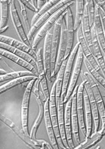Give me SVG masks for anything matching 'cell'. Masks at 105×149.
<instances>
[{"label": "cell", "instance_id": "obj_1", "mask_svg": "<svg viewBox=\"0 0 105 149\" xmlns=\"http://www.w3.org/2000/svg\"><path fill=\"white\" fill-rule=\"evenodd\" d=\"M1 120L9 128H10L12 131L16 134L19 138H21L22 141L30 147L32 148H53L52 146L49 144L44 139H36V140L32 139L30 136H28L25 134L23 129L19 127L12 120L5 117L3 115H1Z\"/></svg>", "mask_w": 105, "mask_h": 149}, {"label": "cell", "instance_id": "obj_2", "mask_svg": "<svg viewBox=\"0 0 105 149\" xmlns=\"http://www.w3.org/2000/svg\"><path fill=\"white\" fill-rule=\"evenodd\" d=\"M76 3V1H72L68 4L65 5L63 7L56 12L53 16H52L49 20H48L40 29L39 31L37 33L36 36H35L33 42L32 43V48L36 52V48L38 46L40 45L41 42L42 41L44 37H45L46 34L49 32V31L52 29L54 27L56 22L59 19V18L65 13L66 12L69 8H71L73 5Z\"/></svg>", "mask_w": 105, "mask_h": 149}, {"label": "cell", "instance_id": "obj_3", "mask_svg": "<svg viewBox=\"0 0 105 149\" xmlns=\"http://www.w3.org/2000/svg\"><path fill=\"white\" fill-rule=\"evenodd\" d=\"M49 108H50V114L51 119V122L53 126L54 131L55 133V135L57 139V143L60 148L67 149V148L65 146L62 139L60 135V130L59 127V122H58V113H57V106L56 103V82L53 84L51 87L50 94V99H49Z\"/></svg>", "mask_w": 105, "mask_h": 149}, {"label": "cell", "instance_id": "obj_4", "mask_svg": "<svg viewBox=\"0 0 105 149\" xmlns=\"http://www.w3.org/2000/svg\"><path fill=\"white\" fill-rule=\"evenodd\" d=\"M82 75L87 79L91 87L94 97L99 109L101 121V129L105 127V105L98 85L89 72H84Z\"/></svg>", "mask_w": 105, "mask_h": 149}, {"label": "cell", "instance_id": "obj_5", "mask_svg": "<svg viewBox=\"0 0 105 149\" xmlns=\"http://www.w3.org/2000/svg\"><path fill=\"white\" fill-rule=\"evenodd\" d=\"M73 0H61L55 6H54L50 10L47 12L43 16H41L38 20L36 22V23L31 28L30 32L27 34L28 39L30 42H31L34 38V35L36 34L37 31L40 29L42 26L49 19L53 16L56 12H58L60 9L63 7L65 5L68 4Z\"/></svg>", "mask_w": 105, "mask_h": 149}, {"label": "cell", "instance_id": "obj_6", "mask_svg": "<svg viewBox=\"0 0 105 149\" xmlns=\"http://www.w3.org/2000/svg\"><path fill=\"white\" fill-rule=\"evenodd\" d=\"M37 78L34 79L31 81H30V82H28L24 92L22 104V109H21L22 126V129H23L25 134L28 136H30V134H29V128H28V116H29V107H30V101L31 95L32 91V88L34 85V83Z\"/></svg>", "mask_w": 105, "mask_h": 149}, {"label": "cell", "instance_id": "obj_7", "mask_svg": "<svg viewBox=\"0 0 105 149\" xmlns=\"http://www.w3.org/2000/svg\"><path fill=\"white\" fill-rule=\"evenodd\" d=\"M83 61H84V55H83L82 49L80 45L78 53H77V55H76V62L75 63V66L72 72V74H71V80L68 86V90H67L66 96L63 100L64 104H66V102L68 101V100L69 99V98L71 97L72 94L73 93V91L75 88L76 86V82L78 81V79L79 78L81 70V67H82Z\"/></svg>", "mask_w": 105, "mask_h": 149}, {"label": "cell", "instance_id": "obj_8", "mask_svg": "<svg viewBox=\"0 0 105 149\" xmlns=\"http://www.w3.org/2000/svg\"><path fill=\"white\" fill-rule=\"evenodd\" d=\"M67 48V31H66V24L65 17H64L62 26H61V33H60V39L58 53L55 65V68L53 73L51 74V78H54L58 73L63 62L65 60V56Z\"/></svg>", "mask_w": 105, "mask_h": 149}, {"label": "cell", "instance_id": "obj_9", "mask_svg": "<svg viewBox=\"0 0 105 149\" xmlns=\"http://www.w3.org/2000/svg\"><path fill=\"white\" fill-rule=\"evenodd\" d=\"M66 12H65L57 21L53 30V35L51 42V74L53 73L55 65L56 63L57 53L59 50V46L60 39V33H61V26L64 17L66 16Z\"/></svg>", "mask_w": 105, "mask_h": 149}, {"label": "cell", "instance_id": "obj_10", "mask_svg": "<svg viewBox=\"0 0 105 149\" xmlns=\"http://www.w3.org/2000/svg\"><path fill=\"white\" fill-rule=\"evenodd\" d=\"M79 47H80V43L78 42L77 43H76L75 47L72 50V51H71V52L70 54V55L69 56V57H68V61H67L66 66V68H65V72H64L62 91L60 102L59 104H64L63 100H64V99H65V97L66 96L67 90H68V86H69V82H70L73 64L74 60L75 59L76 55H77Z\"/></svg>", "mask_w": 105, "mask_h": 149}, {"label": "cell", "instance_id": "obj_11", "mask_svg": "<svg viewBox=\"0 0 105 149\" xmlns=\"http://www.w3.org/2000/svg\"><path fill=\"white\" fill-rule=\"evenodd\" d=\"M76 36H77L78 42L80 43V45L82 49L84 57L86 58V60L89 62V63L91 65V66L95 70H96L99 73L102 74V75H103L102 71L99 66L96 59L95 58L93 54L91 52L90 49H89L87 42H86L84 36L82 33L81 25L80 26L77 31H76Z\"/></svg>", "mask_w": 105, "mask_h": 149}, {"label": "cell", "instance_id": "obj_12", "mask_svg": "<svg viewBox=\"0 0 105 149\" xmlns=\"http://www.w3.org/2000/svg\"><path fill=\"white\" fill-rule=\"evenodd\" d=\"M36 70L38 74V79L40 81V87L43 91V94L47 99H50V94L49 88L47 85V78L45 72L44 58H43V49L40 48L36 51Z\"/></svg>", "mask_w": 105, "mask_h": 149}, {"label": "cell", "instance_id": "obj_13", "mask_svg": "<svg viewBox=\"0 0 105 149\" xmlns=\"http://www.w3.org/2000/svg\"><path fill=\"white\" fill-rule=\"evenodd\" d=\"M54 27L48 33L44 39V45L43 49V58L45 72L47 80L49 82H52L51 71V42L53 35Z\"/></svg>", "mask_w": 105, "mask_h": 149}, {"label": "cell", "instance_id": "obj_14", "mask_svg": "<svg viewBox=\"0 0 105 149\" xmlns=\"http://www.w3.org/2000/svg\"><path fill=\"white\" fill-rule=\"evenodd\" d=\"M10 14L12 20L19 38L21 39L22 42L32 48V43L28 39L27 36L24 30L21 19L19 17L17 8L15 6V3L13 0H12L10 6Z\"/></svg>", "mask_w": 105, "mask_h": 149}, {"label": "cell", "instance_id": "obj_15", "mask_svg": "<svg viewBox=\"0 0 105 149\" xmlns=\"http://www.w3.org/2000/svg\"><path fill=\"white\" fill-rule=\"evenodd\" d=\"M83 81L80 84L78 87L77 93V102H76V109H77V114L78 117V122L80 128L82 133L84 137L85 138L87 135V129H86V125L84 115V98L83 91L84 89V84L85 81L82 78Z\"/></svg>", "mask_w": 105, "mask_h": 149}, {"label": "cell", "instance_id": "obj_16", "mask_svg": "<svg viewBox=\"0 0 105 149\" xmlns=\"http://www.w3.org/2000/svg\"><path fill=\"white\" fill-rule=\"evenodd\" d=\"M79 86H76L75 88L73 93L72 94V102L71 108V119H72V128L73 137L76 144L78 145L81 143V139L80 137L79 132V122L77 114V109H76V102H77V93Z\"/></svg>", "mask_w": 105, "mask_h": 149}, {"label": "cell", "instance_id": "obj_17", "mask_svg": "<svg viewBox=\"0 0 105 149\" xmlns=\"http://www.w3.org/2000/svg\"><path fill=\"white\" fill-rule=\"evenodd\" d=\"M65 19L67 31V48L65 56V60L68 59L69 56L72 51L74 41V22L73 19V13L71 8H69L66 11Z\"/></svg>", "mask_w": 105, "mask_h": 149}, {"label": "cell", "instance_id": "obj_18", "mask_svg": "<svg viewBox=\"0 0 105 149\" xmlns=\"http://www.w3.org/2000/svg\"><path fill=\"white\" fill-rule=\"evenodd\" d=\"M82 78L85 81V84H84V88L87 93L89 100H90V107H91L92 115H93V124L94 126V132H97L98 130H99L100 127V117L99 115V109L96 104V102H95L93 93L90 84L83 75H82Z\"/></svg>", "mask_w": 105, "mask_h": 149}, {"label": "cell", "instance_id": "obj_19", "mask_svg": "<svg viewBox=\"0 0 105 149\" xmlns=\"http://www.w3.org/2000/svg\"><path fill=\"white\" fill-rule=\"evenodd\" d=\"M72 95L68 101L66 102L65 111H64V120H65V126L67 140L71 149L74 148V144L73 141V134L72 128V119H71V108H72Z\"/></svg>", "mask_w": 105, "mask_h": 149}, {"label": "cell", "instance_id": "obj_20", "mask_svg": "<svg viewBox=\"0 0 105 149\" xmlns=\"http://www.w3.org/2000/svg\"><path fill=\"white\" fill-rule=\"evenodd\" d=\"M44 121L45 124V127L47 130V133L49 140L51 143V145L53 146L54 149H59L60 147L57 141V139L54 131L53 126L51 122V119L50 114L49 108V99H47L44 103Z\"/></svg>", "mask_w": 105, "mask_h": 149}, {"label": "cell", "instance_id": "obj_21", "mask_svg": "<svg viewBox=\"0 0 105 149\" xmlns=\"http://www.w3.org/2000/svg\"><path fill=\"white\" fill-rule=\"evenodd\" d=\"M99 6L95 3V12L93 26L94 27L95 34H96L97 40L100 46V48L102 49L103 53L104 55V57L105 58V37L104 35L101 17L99 13Z\"/></svg>", "mask_w": 105, "mask_h": 149}, {"label": "cell", "instance_id": "obj_22", "mask_svg": "<svg viewBox=\"0 0 105 149\" xmlns=\"http://www.w3.org/2000/svg\"><path fill=\"white\" fill-rule=\"evenodd\" d=\"M91 42L93 47V54L95 58L96 59L99 66L102 71V73L105 78V61L104 57L103 54V52L100 48V44L97 40L94 27L93 25L91 29Z\"/></svg>", "mask_w": 105, "mask_h": 149}, {"label": "cell", "instance_id": "obj_23", "mask_svg": "<svg viewBox=\"0 0 105 149\" xmlns=\"http://www.w3.org/2000/svg\"><path fill=\"white\" fill-rule=\"evenodd\" d=\"M0 42L4 43L16 49L23 51L26 53L30 54L35 60H36V52L33 50L31 47L29 46L23 42H20L19 40L12 38V37L1 34V36H0Z\"/></svg>", "mask_w": 105, "mask_h": 149}, {"label": "cell", "instance_id": "obj_24", "mask_svg": "<svg viewBox=\"0 0 105 149\" xmlns=\"http://www.w3.org/2000/svg\"><path fill=\"white\" fill-rule=\"evenodd\" d=\"M0 54H1V57L5 58L6 59L9 60L10 61H12L15 64H17L18 66L23 68L26 70L30 71L34 74L36 77H38V72L36 68L32 66L31 64L27 63L26 61L24 60L23 59L20 58L18 56L6 50L0 48Z\"/></svg>", "mask_w": 105, "mask_h": 149}, {"label": "cell", "instance_id": "obj_25", "mask_svg": "<svg viewBox=\"0 0 105 149\" xmlns=\"http://www.w3.org/2000/svg\"><path fill=\"white\" fill-rule=\"evenodd\" d=\"M83 98H84L85 120V125H86V129H87V135H86L85 138H87L90 137L92 134L93 119V115H92V112L90 107L89 96L85 88L84 89V91H83Z\"/></svg>", "mask_w": 105, "mask_h": 149}, {"label": "cell", "instance_id": "obj_26", "mask_svg": "<svg viewBox=\"0 0 105 149\" xmlns=\"http://www.w3.org/2000/svg\"><path fill=\"white\" fill-rule=\"evenodd\" d=\"M81 26L82 33L84 36L85 39L87 42V43L89 46V49L91 52L93 53V47H92V42H91V28L90 26L89 13H88V8L87 3H85L84 6V11L82 19Z\"/></svg>", "mask_w": 105, "mask_h": 149}, {"label": "cell", "instance_id": "obj_27", "mask_svg": "<svg viewBox=\"0 0 105 149\" xmlns=\"http://www.w3.org/2000/svg\"><path fill=\"white\" fill-rule=\"evenodd\" d=\"M35 98L36 99V100L37 102V104H38V107H39V113L36 118L35 122L34 124L33 125L32 129L31 130L30 132V137L34 140H36V135L37 133V131L39 128L43 118L44 117V103L42 101L40 95H37L34 96Z\"/></svg>", "mask_w": 105, "mask_h": 149}, {"label": "cell", "instance_id": "obj_28", "mask_svg": "<svg viewBox=\"0 0 105 149\" xmlns=\"http://www.w3.org/2000/svg\"><path fill=\"white\" fill-rule=\"evenodd\" d=\"M0 48L6 50L10 52H11V53L18 56V57L26 61L27 63L31 64L32 66H34L35 68L36 69V60L30 54H28L23 51L16 49L14 47H12V46H11L8 45H7L4 43H2V42H0Z\"/></svg>", "mask_w": 105, "mask_h": 149}, {"label": "cell", "instance_id": "obj_29", "mask_svg": "<svg viewBox=\"0 0 105 149\" xmlns=\"http://www.w3.org/2000/svg\"><path fill=\"white\" fill-rule=\"evenodd\" d=\"M102 130L99 129L97 132H94L91 135V136L87 138H85V141L81 143L76 147H75V149H89L93 147L94 146L98 144L103 139Z\"/></svg>", "mask_w": 105, "mask_h": 149}, {"label": "cell", "instance_id": "obj_30", "mask_svg": "<svg viewBox=\"0 0 105 149\" xmlns=\"http://www.w3.org/2000/svg\"><path fill=\"white\" fill-rule=\"evenodd\" d=\"M38 77H36L35 75L26 76L21 78H19L17 79H14L12 81H10L0 87V94L2 95L3 93L7 92L9 90H11L14 87H16L19 85L22 84H24L26 82H30L32 80L36 79Z\"/></svg>", "mask_w": 105, "mask_h": 149}, {"label": "cell", "instance_id": "obj_31", "mask_svg": "<svg viewBox=\"0 0 105 149\" xmlns=\"http://www.w3.org/2000/svg\"><path fill=\"white\" fill-rule=\"evenodd\" d=\"M68 59H66L64 60L63 62L60 69L57 73V79L55 81L56 82V103L57 106L58 107L59 103L60 102L61 99V95H62V86H63V76H64V72L66 66L67 61Z\"/></svg>", "mask_w": 105, "mask_h": 149}, {"label": "cell", "instance_id": "obj_32", "mask_svg": "<svg viewBox=\"0 0 105 149\" xmlns=\"http://www.w3.org/2000/svg\"><path fill=\"white\" fill-rule=\"evenodd\" d=\"M64 111H65L64 104H59V106L57 107V113H58V122H59L60 133V135L65 146L68 149H71L69 146L68 140H67V138H66L65 126V120H64Z\"/></svg>", "mask_w": 105, "mask_h": 149}, {"label": "cell", "instance_id": "obj_33", "mask_svg": "<svg viewBox=\"0 0 105 149\" xmlns=\"http://www.w3.org/2000/svg\"><path fill=\"white\" fill-rule=\"evenodd\" d=\"M12 0H1V21H0V29L7 26L10 13V6Z\"/></svg>", "mask_w": 105, "mask_h": 149}, {"label": "cell", "instance_id": "obj_34", "mask_svg": "<svg viewBox=\"0 0 105 149\" xmlns=\"http://www.w3.org/2000/svg\"><path fill=\"white\" fill-rule=\"evenodd\" d=\"M85 1L84 0H76V17L74 22V31L76 32L80 26L81 25L82 19L84 11Z\"/></svg>", "mask_w": 105, "mask_h": 149}, {"label": "cell", "instance_id": "obj_35", "mask_svg": "<svg viewBox=\"0 0 105 149\" xmlns=\"http://www.w3.org/2000/svg\"><path fill=\"white\" fill-rule=\"evenodd\" d=\"M32 75H35V74L28 70H21V71L8 72V73L4 74V75L0 76V82L1 83L3 82L10 81L19 78H21L26 76H32Z\"/></svg>", "mask_w": 105, "mask_h": 149}, {"label": "cell", "instance_id": "obj_36", "mask_svg": "<svg viewBox=\"0 0 105 149\" xmlns=\"http://www.w3.org/2000/svg\"><path fill=\"white\" fill-rule=\"evenodd\" d=\"M60 1H57V0H50V1H47L45 5L38 11L37 13H36L31 20V26H32L38 20L41 16H43L44 13H45L47 12L50 10L54 6H55L57 3H58Z\"/></svg>", "mask_w": 105, "mask_h": 149}, {"label": "cell", "instance_id": "obj_37", "mask_svg": "<svg viewBox=\"0 0 105 149\" xmlns=\"http://www.w3.org/2000/svg\"><path fill=\"white\" fill-rule=\"evenodd\" d=\"M85 66L87 68L88 72L91 74V76L95 79V81L99 82L100 84L105 88V78L103 75H102L100 73H99L96 70H95L92 66L89 63V62L84 57V61Z\"/></svg>", "mask_w": 105, "mask_h": 149}, {"label": "cell", "instance_id": "obj_38", "mask_svg": "<svg viewBox=\"0 0 105 149\" xmlns=\"http://www.w3.org/2000/svg\"><path fill=\"white\" fill-rule=\"evenodd\" d=\"M19 4H20V7H21V15L22 16V19H23V21L24 23V25L25 27V30L26 31L27 33V34H28V33L30 32L31 26L29 24V21H28V17L27 16V10L26 8L25 7V6L21 2L18 1Z\"/></svg>", "mask_w": 105, "mask_h": 149}, {"label": "cell", "instance_id": "obj_39", "mask_svg": "<svg viewBox=\"0 0 105 149\" xmlns=\"http://www.w3.org/2000/svg\"><path fill=\"white\" fill-rule=\"evenodd\" d=\"M87 4L88 8V13H89V18L90 26L91 27L94 24V12H95V1L94 0H87L85 1Z\"/></svg>", "mask_w": 105, "mask_h": 149}, {"label": "cell", "instance_id": "obj_40", "mask_svg": "<svg viewBox=\"0 0 105 149\" xmlns=\"http://www.w3.org/2000/svg\"><path fill=\"white\" fill-rule=\"evenodd\" d=\"M19 1H21L25 6L26 8L29 9V10H30L31 11L35 13L38 12V9L34 6L31 1H28V0H19Z\"/></svg>", "mask_w": 105, "mask_h": 149}, {"label": "cell", "instance_id": "obj_41", "mask_svg": "<svg viewBox=\"0 0 105 149\" xmlns=\"http://www.w3.org/2000/svg\"><path fill=\"white\" fill-rule=\"evenodd\" d=\"M99 13H100V17H101L103 31H104V37H105V13L100 7L99 9Z\"/></svg>", "mask_w": 105, "mask_h": 149}, {"label": "cell", "instance_id": "obj_42", "mask_svg": "<svg viewBox=\"0 0 105 149\" xmlns=\"http://www.w3.org/2000/svg\"><path fill=\"white\" fill-rule=\"evenodd\" d=\"M95 3L97 4L105 13V1L104 0H95Z\"/></svg>", "mask_w": 105, "mask_h": 149}, {"label": "cell", "instance_id": "obj_43", "mask_svg": "<svg viewBox=\"0 0 105 149\" xmlns=\"http://www.w3.org/2000/svg\"><path fill=\"white\" fill-rule=\"evenodd\" d=\"M47 1H45V0H37V9L39 11L40 9L45 5Z\"/></svg>", "mask_w": 105, "mask_h": 149}, {"label": "cell", "instance_id": "obj_44", "mask_svg": "<svg viewBox=\"0 0 105 149\" xmlns=\"http://www.w3.org/2000/svg\"><path fill=\"white\" fill-rule=\"evenodd\" d=\"M8 27H9L8 25H7L5 27H3V28H2V29H0V33H1V34H2L4 32L7 31L8 30Z\"/></svg>", "mask_w": 105, "mask_h": 149}, {"label": "cell", "instance_id": "obj_45", "mask_svg": "<svg viewBox=\"0 0 105 149\" xmlns=\"http://www.w3.org/2000/svg\"><path fill=\"white\" fill-rule=\"evenodd\" d=\"M8 72H7V71L3 70V69H1V70H0V76H3V75H4V74L8 73Z\"/></svg>", "mask_w": 105, "mask_h": 149}, {"label": "cell", "instance_id": "obj_46", "mask_svg": "<svg viewBox=\"0 0 105 149\" xmlns=\"http://www.w3.org/2000/svg\"><path fill=\"white\" fill-rule=\"evenodd\" d=\"M102 130V133H103V136H105V127L103 129H101Z\"/></svg>", "mask_w": 105, "mask_h": 149}, {"label": "cell", "instance_id": "obj_47", "mask_svg": "<svg viewBox=\"0 0 105 149\" xmlns=\"http://www.w3.org/2000/svg\"><path fill=\"white\" fill-rule=\"evenodd\" d=\"M104 61H105V58H104Z\"/></svg>", "mask_w": 105, "mask_h": 149}]
</instances>
